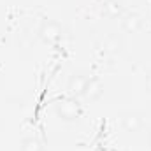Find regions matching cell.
<instances>
[{
    "instance_id": "4",
    "label": "cell",
    "mask_w": 151,
    "mask_h": 151,
    "mask_svg": "<svg viewBox=\"0 0 151 151\" xmlns=\"http://www.w3.org/2000/svg\"><path fill=\"white\" fill-rule=\"evenodd\" d=\"M102 93H104L102 83L97 77H88V83H86V88H84V95L83 97H86L90 100H97V99H100Z\"/></svg>"
},
{
    "instance_id": "3",
    "label": "cell",
    "mask_w": 151,
    "mask_h": 151,
    "mask_svg": "<svg viewBox=\"0 0 151 151\" xmlns=\"http://www.w3.org/2000/svg\"><path fill=\"white\" fill-rule=\"evenodd\" d=\"M86 83H88V77L83 74H74L69 79V91L72 97H81L84 95V88H86Z\"/></svg>"
},
{
    "instance_id": "1",
    "label": "cell",
    "mask_w": 151,
    "mask_h": 151,
    "mask_svg": "<svg viewBox=\"0 0 151 151\" xmlns=\"http://www.w3.org/2000/svg\"><path fill=\"white\" fill-rule=\"evenodd\" d=\"M55 113L58 114L62 119H65V121H74L81 114V104L77 102L76 97L62 99V100H58L55 104Z\"/></svg>"
},
{
    "instance_id": "8",
    "label": "cell",
    "mask_w": 151,
    "mask_h": 151,
    "mask_svg": "<svg viewBox=\"0 0 151 151\" xmlns=\"http://www.w3.org/2000/svg\"><path fill=\"white\" fill-rule=\"evenodd\" d=\"M144 84H146V90H148V91H151V72H148V76H146V81H144Z\"/></svg>"
},
{
    "instance_id": "9",
    "label": "cell",
    "mask_w": 151,
    "mask_h": 151,
    "mask_svg": "<svg viewBox=\"0 0 151 151\" xmlns=\"http://www.w3.org/2000/svg\"><path fill=\"white\" fill-rule=\"evenodd\" d=\"M148 142H150V146H151V132L148 134Z\"/></svg>"
},
{
    "instance_id": "7",
    "label": "cell",
    "mask_w": 151,
    "mask_h": 151,
    "mask_svg": "<svg viewBox=\"0 0 151 151\" xmlns=\"http://www.w3.org/2000/svg\"><path fill=\"white\" fill-rule=\"evenodd\" d=\"M123 27H125V30L127 32H139L141 30V19H139V16H128L127 19H125V23H123Z\"/></svg>"
},
{
    "instance_id": "5",
    "label": "cell",
    "mask_w": 151,
    "mask_h": 151,
    "mask_svg": "<svg viewBox=\"0 0 151 151\" xmlns=\"http://www.w3.org/2000/svg\"><path fill=\"white\" fill-rule=\"evenodd\" d=\"M142 127V119L139 114H127L123 118V128L127 132H137Z\"/></svg>"
},
{
    "instance_id": "2",
    "label": "cell",
    "mask_w": 151,
    "mask_h": 151,
    "mask_svg": "<svg viewBox=\"0 0 151 151\" xmlns=\"http://www.w3.org/2000/svg\"><path fill=\"white\" fill-rule=\"evenodd\" d=\"M39 35H40V39H42L44 42L55 44V42H58L60 37H62V27H60L56 21H53V19H46V21L42 23L40 30H39Z\"/></svg>"
},
{
    "instance_id": "6",
    "label": "cell",
    "mask_w": 151,
    "mask_h": 151,
    "mask_svg": "<svg viewBox=\"0 0 151 151\" xmlns=\"http://www.w3.org/2000/svg\"><path fill=\"white\" fill-rule=\"evenodd\" d=\"M21 151H44V144L37 137H27L21 142Z\"/></svg>"
}]
</instances>
